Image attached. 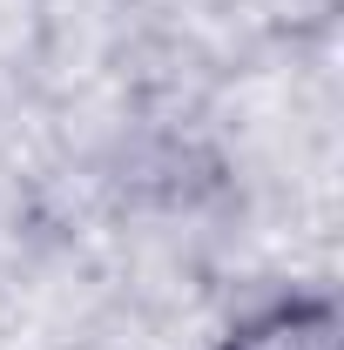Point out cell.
Masks as SVG:
<instances>
[{
	"label": "cell",
	"instance_id": "1",
	"mask_svg": "<svg viewBox=\"0 0 344 350\" xmlns=\"http://www.w3.org/2000/svg\"><path fill=\"white\" fill-rule=\"evenodd\" d=\"M338 337H344V317L331 290H284L270 304L243 310L216 337V350H338Z\"/></svg>",
	"mask_w": 344,
	"mask_h": 350
}]
</instances>
